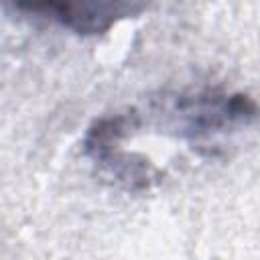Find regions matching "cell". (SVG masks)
<instances>
[{
  "label": "cell",
  "mask_w": 260,
  "mask_h": 260,
  "mask_svg": "<svg viewBox=\"0 0 260 260\" xmlns=\"http://www.w3.org/2000/svg\"><path fill=\"white\" fill-rule=\"evenodd\" d=\"M16 10L55 20L57 24L79 35H98L108 30L128 6L122 4H75V2H18Z\"/></svg>",
  "instance_id": "cell-1"
}]
</instances>
